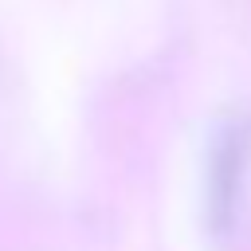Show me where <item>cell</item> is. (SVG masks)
Segmentation results:
<instances>
[{
  "mask_svg": "<svg viewBox=\"0 0 251 251\" xmlns=\"http://www.w3.org/2000/svg\"><path fill=\"white\" fill-rule=\"evenodd\" d=\"M247 126L243 122H224L216 141H212V157H208V224L212 231H227L235 224V208H239V184H243V169H247Z\"/></svg>",
  "mask_w": 251,
  "mask_h": 251,
  "instance_id": "1",
  "label": "cell"
}]
</instances>
